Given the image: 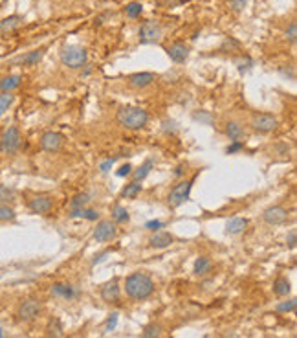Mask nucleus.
<instances>
[{
  "instance_id": "37",
  "label": "nucleus",
  "mask_w": 297,
  "mask_h": 338,
  "mask_svg": "<svg viewBox=\"0 0 297 338\" xmlns=\"http://www.w3.org/2000/svg\"><path fill=\"white\" fill-rule=\"evenodd\" d=\"M296 298H292V300H288V302H283V303H279L277 305V310L279 312H292V310H296Z\"/></svg>"
},
{
  "instance_id": "20",
  "label": "nucleus",
  "mask_w": 297,
  "mask_h": 338,
  "mask_svg": "<svg viewBox=\"0 0 297 338\" xmlns=\"http://www.w3.org/2000/svg\"><path fill=\"white\" fill-rule=\"evenodd\" d=\"M22 19L21 15H9L6 19L0 21V33H9V31H15L22 24Z\"/></svg>"
},
{
  "instance_id": "10",
  "label": "nucleus",
  "mask_w": 297,
  "mask_h": 338,
  "mask_svg": "<svg viewBox=\"0 0 297 338\" xmlns=\"http://www.w3.org/2000/svg\"><path fill=\"white\" fill-rule=\"evenodd\" d=\"M162 33H163V29H162V26H160L158 22L147 21V22H143V26L139 28V42H141V44L158 42L160 39H162Z\"/></svg>"
},
{
  "instance_id": "5",
  "label": "nucleus",
  "mask_w": 297,
  "mask_h": 338,
  "mask_svg": "<svg viewBox=\"0 0 297 338\" xmlns=\"http://www.w3.org/2000/svg\"><path fill=\"white\" fill-rule=\"evenodd\" d=\"M21 143H22L21 131L15 125L7 127L6 131L2 133V136H0V151L4 155H15L21 149Z\"/></svg>"
},
{
  "instance_id": "28",
  "label": "nucleus",
  "mask_w": 297,
  "mask_h": 338,
  "mask_svg": "<svg viewBox=\"0 0 297 338\" xmlns=\"http://www.w3.org/2000/svg\"><path fill=\"white\" fill-rule=\"evenodd\" d=\"M15 198H17V191L13 188H9V186L0 184V204H9V202H13Z\"/></svg>"
},
{
  "instance_id": "36",
  "label": "nucleus",
  "mask_w": 297,
  "mask_h": 338,
  "mask_svg": "<svg viewBox=\"0 0 297 338\" xmlns=\"http://www.w3.org/2000/svg\"><path fill=\"white\" fill-rule=\"evenodd\" d=\"M284 37H286V41H290L296 44L297 41V24L296 22H290V26L284 29Z\"/></svg>"
},
{
  "instance_id": "34",
  "label": "nucleus",
  "mask_w": 297,
  "mask_h": 338,
  "mask_svg": "<svg viewBox=\"0 0 297 338\" xmlns=\"http://www.w3.org/2000/svg\"><path fill=\"white\" fill-rule=\"evenodd\" d=\"M61 333H62V327H61V322L59 320H52L50 322V325H48V335H50V338H59L61 337Z\"/></svg>"
},
{
  "instance_id": "6",
  "label": "nucleus",
  "mask_w": 297,
  "mask_h": 338,
  "mask_svg": "<svg viewBox=\"0 0 297 338\" xmlns=\"http://www.w3.org/2000/svg\"><path fill=\"white\" fill-rule=\"evenodd\" d=\"M249 125H251V129H253L255 133L268 134V133H271V131H275L277 125H279V121H277V118L273 114L255 113L251 116V120H249Z\"/></svg>"
},
{
  "instance_id": "25",
  "label": "nucleus",
  "mask_w": 297,
  "mask_h": 338,
  "mask_svg": "<svg viewBox=\"0 0 297 338\" xmlns=\"http://www.w3.org/2000/svg\"><path fill=\"white\" fill-rule=\"evenodd\" d=\"M209 270H211V261H209V257H196V261H194L193 265V272L196 276H204L208 274Z\"/></svg>"
},
{
  "instance_id": "21",
  "label": "nucleus",
  "mask_w": 297,
  "mask_h": 338,
  "mask_svg": "<svg viewBox=\"0 0 297 338\" xmlns=\"http://www.w3.org/2000/svg\"><path fill=\"white\" fill-rule=\"evenodd\" d=\"M226 136L231 141H239L246 136V131H244V127L239 121H228L226 123Z\"/></svg>"
},
{
  "instance_id": "43",
  "label": "nucleus",
  "mask_w": 297,
  "mask_h": 338,
  "mask_svg": "<svg viewBox=\"0 0 297 338\" xmlns=\"http://www.w3.org/2000/svg\"><path fill=\"white\" fill-rule=\"evenodd\" d=\"M296 243H297V233H296V230H290L288 237H286V245L294 250V248H296Z\"/></svg>"
},
{
  "instance_id": "7",
  "label": "nucleus",
  "mask_w": 297,
  "mask_h": 338,
  "mask_svg": "<svg viewBox=\"0 0 297 338\" xmlns=\"http://www.w3.org/2000/svg\"><path fill=\"white\" fill-rule=\"evenodd\" d=\"M28 210L35 215H48L52 208H54V200L50 195H44V193H37V195H31L28 198Z\"/></svg>"
},
{
  "instance_id": "33",
  "label": "nucleus",
  "mask_w": 297,
  "mask_h": 338,
  "mask_svg": "<svg viewBox=\"0 0 297 338\" xmlns=\"http://www.w3.org/2000/svg\"><path fill=\"white\" fill-rule=\"evenodd\" d=\"M141 11H143L141 2H131V4H127V7H125V13H127L129 19H138L139 15H141Z\"/></svg>"
},
{
  "instance_id": "16",
  "label": "nucleus",
  "mask_w": 297,
  "mask_h": 338,
  "mask_svg": "<svg viewBox=\"0 0 297 338\" xmlns=\"http://www.w3.org/2000/svg\"><path fill=\"white\" fill-rule=\"evenodd\" d=\"M173 243H174L173 235H171L169 232H162V230H156V232H152L151 239H149V245H151L152 248H156V250H162V248L171 247Z\"/></svg>"
},
{
  "instance_id": "44",
  "label": "nucleus",
  "mask_w": 297,
  "mask_h": 338,
  "mask_svg": "<svg viewBox=\"0 0 297 338\" xmlns=\"http://www.w3.org/2000/svg\"><path fill=\"white\" fill-rule=\"evenodd\" d=\"M162 226H163L162 221H149V223H145V228L147 230H151V232H156V230H160Z\"/></svg>"
},
{
  "instance_id": "2",
  "label": "nucleus",
  "mask_w": 297,
  "mask_h": 338,
  "mask_svg": "<svg viewBox=\"0 0 297 338\" xmlns=\"http://www.w3.org/2000/svg\"><path fill=\"white\" fill-rule=\"evenodd\" d=\"M116 120L121 127L125 129H131V131H138L149 123V113L141 107H132L125 105L119 107L118 114H116Z\"/></svg>"
},
{
  "instance_id": "3",
  "label": "nucleus",
  "mask_w": 297,
  "mask_h": 338,
  "mask_svg": "<svg viewBox=\"0 0 297 338\" xmlns=\"http://www.w3.org/2000/svg\"><path fill=\"white\" fill-rule=\"evenodd\" d=\"M59 59L64 66L68 68H83L86 64V59H88V54L83 46H76V44H66L62 46L61 52H59Z\"/></svg>"
},
{
  "instance_id": "40",
  "label": "nucleus",
  "mask_w": 297,
  "mask_h": 338,
  "mask_svg": "<svg viewBox=\"0 0 297 338\" xmlns=\"http://www.w3.org/2000/svg\"><path fill=\"white\" fill-rule=\"evenodd\" d=\"M97 210H90V208H83V211H81V217H84L86 221H96L97 219Z\"/></svg>"
},
{
  "instance_id": "49",
  "label": "nucleus",
  "mask_w": 297,
  "mask_h": 338,
  "mask_svg": "<svg viewBox=\"0 0 297 338\" xmlns=\"http://www.w3.org/2000/svg\"><path fill=\"white\" fill-rule=\"evenodd\" d=\"M0 338H4V333H2V327H0Z\"/></svg>"
},
{
  "instance_id": "30",
  "label": "nucleus",
  "mask_w": 297,
  "mask_h": 338,
  "mask_svg": "<svg viewBox=\"0 0 297 338\" xmlns=\"http://www.w3.org/2000/svg\"><path fill=\"white\" fill-rule=\"evenodd\" d=\"M112 221H114V223H119V225L127 223V221H129V211H127V208L121 204L114 206V208H112Z\"/></svg>"
},
{
  "instance_id": "32",
  "label": "nucleus",
  "mask_w": 297,
  "mask_h": 338,
  "mask_svg": "<svg viewBox=\"0 0 297 338\" xmlns=\"http://www.w3.org/2000/svg\"><path fill=\"white\" fill-rule=\"evenodd\" d=\"M17 219V213L9 204H0V223H11Z\"/></svg>"
},
{
  "instance_id": "13",
  "label": "nucleus",
  "mask_w": 297,
  "mask_h": 338,
  "mask_svg": "<svg viewBox=\"0 0 297 338\" xmlns=\"http://www.w3.org/2000/svg\"><path fill=\"white\" fill-rule=\"evenodd\" d=\"M167 56H169V59L176 64L186 63L187 57H189V46H187L186 42H173V44L167 48Z\"/></svg>"
},
{
  "instance_id": "27",
  "label": "nucleus",
  "mask_w": 297,
  "mask_h": 338,
  "mask_svg": "<svg viewBox=\"0 0 297 338\" xmlns=\"http://www.w3.org/2000/svg\"><path fill=\"white\" fill-rule=\"evenodd\" d=\"M15 96L13 92H0V118L9 111V107L13 105Z\"/></svg>"
},
{
  "instance_id": "31",
  "label": "nucleus",
  "mask_w": 297,
  "mask_h": 338,
  "mask_svg": "<svg viewBox=\"0 0 297 338\" xmlns=\"http://www.w3.org/2000/svg\"><path fill=\"white\" fill-rule=\"evenodd\" d=\"M162 335H163V327L160 324H149L143 327V333H141V337L143 338H162Z\"/></svg>"
},
{
  "instance_id": "46",
  "label": "nucleus",
  "mask_w": 297,
  "mask_h": 338,
  "mask_svg": "<svg viewBox=\"0 0 297 338\" xmlns=\"http://www.w3.org/2000/svg\"><path fill=\"white\" fill-rule=\"evenodd\" d=\"M114 162H116V158H108V160H105V162L99 166V169H101L103 173H107V171L112 168V164H114Z\"/></svg>"
},
{
  "instance_id": "15",
  "label": "nucleus",
  "mask_w": 297,
  "mask_h": 338,
  "mask_svg": "<svg viewBox=\"0 0 297 338\" xmlns=\"http://www.w3.org/2000/svg\"><path fill=\"white\" fill-rule=\"evenodd\" d=\"M90 202V195L88 193H77L76 197L70 200V213L68 217H81V211H83V208H86Z\"/></svg>"
},
{
  "instance_id": "12",
  "label": "nucleus",
  "mask_w": 297,
  "mask_h": 338,
  "mask_svg": "<svg viewBox=\"0 0 297 338\" xmlns=\"http://www.w3.org/2000/svg\"><path fill=\"white\" fill-rule=\"evenodd\" d=\"M62 141H64L62 134L55 133V131H46L41 136V149L46 153H57L62 147Z\"/></svg>"
},
{
  "instance_id": "26",
  "label": "nucleus",
  "mask_w": 297,
  "mask_h": 338,
  "mask_svg": "<svg viewBox=\"0 0 297 338\" xmlns=\"http://www.w3.org/2000/svg\"><path fill=\"white\" fill-rule=\"evenodd\" d=\"M152 166H154V164H152V160H145V162L141 164V166H139L136 171H132V178H134V182H141V180H143V178H145V176L151 173Z\"/></svg>"
},
{
  "instance_id": "18",
  "label": "nucleus",
  "mask_w": 297,
  "mask_h": 338,
  "mask_svg": "<svg viewBox=\"0 0 297 338\" xmlns=\"http://www.w3.org/2000/svg\"><path fill=\"white\" fill-rule=\"evenodd\" d=\"M50 292L55 298H62V300H74L77 296V290L72 285H68V283H54L50 287Z\"/></svg>"
},
{
  "instance_id": "22",
  "label": "nucleus",
  "mask_w": 297,
  "mask_h": 338,
  "mask_svg": "<svg viewBox=\"0 0 297 338\" xmlns=\"http://www.w3.org/2000/svg\"><path fill=\"white\" fill-rule=\"evenodd\" d=\"M246 226H248V219L233 217L226 223V233H229V235H237V233L244 232V230H246Z\"/></svg>"
},
{
  "instance_id": "9",
  "label": "nucleus",
  "mask_w": 297,
  "mask_h": 338,
  "mask_svg": "<svg viewBox=\"0 0 297 338\" xmlns=\"http://www.w3.org/2000/svg\"><path fill=\"white\" fill-rule=\"evenodd\" d=\"M118 233V228H116V223L112 219H103L99 221L97 226L94 228V239L97 243H107V241H112Z\"/></svg>"
},
{
  "instance_id": "39",
  "label": "nucleus",
  "mask_w": 297,
  "mask_h": 338,
  "mask_svg": "<svg viewBox=\"0 0 297 338\" xmlns=\"http://www.w3.org/2000/svg\"><path fill=\"white\" fill-rule=\"evenodd\" d=\"M241 149H244V141L239 140V141H233L231 145H228V149H226V153H228V155H233V153H239Z\"/></svg>"
},
{
  "instance_id": "11",
  "label": "nucleus",
  "mask_w": 297,
  "mask_h": 338,
  "mask_svg": "<svg viewBox=\"0 0 297 338\" xmlns=\"http://www.w3.org/2000/svg\"><path fill=\"white\" fill-rule=\"evenodd\" d=\"M263 221L270 226L283 225V223L288 221V210L281 204L270 206V208H266V210L263 211Z\"/></svg>"
},
{
  "instance_id": "14",
  "label": "nucleus",
  "mask_w": 297,
  "mask_h": 338,
  "mask_svg": "<svg viewBox=\"0 0 297 338\" xmlns=\"http://www.w3.org/2000/svg\"><path fill=\"white\" fill-rule=\"evenodd\" d=\"M119 296H121V289H119V283L116 278L110 280V282H107L101 287V298H103V302L116 303L119 300Z\"/></svg>"
},
{
  "instance_id": "19",
  "label": "nucleus",
  "mask_w": 297,
  "mask_h": 338,
  "mask_svg": "<svg viewBox=\"0 0 297 338\" xmlns=\"http://www.w3.org/2000/svg\"><path fill=\"white\" fill-rule=\"evenodd\" d=\"M44 52H46L44 48L31 50V52H28V54L17 57V59L13 61V64H21V66H33V64H37L42 57H44Z\"/></svg>"
},
{
  "instance_id": "42",
  "label": "nucleus",
  "mask_w": 297,
  "mask_h": 338,
  "mask_svg": "<svg viewBox=\"0 0 297 338\" xmlns=\"http://www.w3.org/2000/svg\"><path fill=\"white\" fill-rule=\"evenodd\" d=\"M131 173H132V166L131 164H125V166H121V168L118 169V173H116V175L123 178V176H129Z\"/></svg>"
},
{
  "instance_id": "47",
  "label": "nucleus",
  "mask_w": 297,
  "mask_h": 338,
  "mask_svg": "<svg viewBox=\"0 0 297 338\" xmlns=\"http://www.w3.org/2000/svg\"><path fill=\"white\" fill-rule=\"evenodd\" d=\"M182 171H184V164H182V166H178V168H176V171H174V175H176V176L182 175Z\"/></svg>"
},
{
  "instance_id": "41",
  "label": "nucleus",
  "mask_w": 297,
  "mask_h": 338,
  "mask_svg": "<svg viewBox=\"0 0 297 338\" xmlns=\"http://www.w3.org/2000/svg\"><path fill=\"white\" fill-rule=\"evenodd\" d=\"M193 118H194V120H200V121H204V123H209V121H211V114L206 113V111H202V113L193 114Z\"/></svg>"
},
{
  "instance_id": "24",
  "label": "nucleus",
  "mask_w": 297,
  "mask_h": 338,
  "mask_svg": "<svg viewBox=\"0 0 297 338\" xmlns=\"http://www.w3.org/2000/svg\"><path fill=\"white\" fill-rule=\"evenodd\" d=\"M290 290H292V283L288 282V278H284V276L277 278L275 283H273V292L277 296H288Z\"/></svg>"
},
{
  "instance_id": "23",
  "label": "nucleus",
  "mask_w": 297,
  "mask_h": 338,
  "mask_svg": "<svg viewBox=\"0 0 297 338\" xmlns=\"http://www.w3.org/2000/svg\"><path fill=\"white\" fill-rule=\"evenodd\" d=\"M22 76L19 74H11V76H6V78L0 79V92H13L15 88L21 86Z\"/></svg>"
},
{
  "instance_id": "35",
  "label": "nucleus",
  "mask_w": 297,
  "mask_h": 338,
  "mask_svg": "<svg viewBox=\"0 0 297 338\" xmlns=\"http://www.w3.org/2000/svg\"><path fill=\"white\" fill-rule=\"evenodd\" d=\"M118 318H119V312H110L108 314V318H107V324H105V331L107 333H110V331H114L116 329V325H118Z\"/></svg>"
},
{
  "instance_id": "48",
  "label": "nucleus",
  "mask_w": 297,
  "mask_h": 338,
  "mask_svg": "<svg viewBox=\"0 0 297 338\" xmlns=\"http://www.w3.org/2000/svg\"><path fill=\"white\" fill-rule=\"evenodd\" d=\"M180 2H182V0H167V4H169L171 7L176 6V4H180Z\"/></svg>"
},
{
  "instance_id": "45",
  "label": "nucleus",
  "mask_w": 297,
  "mask_h": 338,
  "mask_svg": "<svg viewBox=\"0 0 297 338\" xmlns=\"http://www.w3.org/2000/svg\"><path fill=\"white\" fill-rule=\"evenodd\" d=\"M249 64H253V63L249 61L248 57H246L244 61H239V63H237V68H239V72H241V74H242V72H246V70H248V68H249Z\"/></svg>"
},
{
  "instance_id": "4",
  "label": "nucleus",
  "mask_w": 297,
  "mask_h": 338,
  "mask_svg": "<svg viewBox=\"0 0 297 338\" xmlns=\"http://www.w3.org/2000/svg\"><path fill=\"white\" fill-rule=\"evenodd\" d=\"M196 176L198 175L191 176L189 180H180L173 190L169 191V195H167V202H169L171 208H180L186 200H189V197H191V190H193V184H194V180H196Z\"/></svg>"
},
{
  "instance_id": "38",
  "label": "nucleus",
  "mask_w": 297,
  "mask_h": 338,
  "mask_svg": "<svg viewBox=\"0 0 297 338\" xmlns=\"http://www.w3.org/2000/svg\"><path fill=\"white\" fill-rule=\"evenodd\" d=\"M246 4H248V0H229V9L237 13V11H242Z\"/></svg>"
},
{
  "instance_id": "8",
  "label": "nucleus",
  "mask_w": 297,
  "mask_h": 338,
  "mask_svg": "<svg viewBox=\"0 0 297 338\" xmlns=\"http://www.w3.org/2000/svg\"><path fill=\"white\" fill-rule=\"evenodd\" d=\"M39 312H41V302L35 300V298H26V300H22L21 305H19L17 316H19L21 322H31L33 318L39 316Z\"/></svg>"
},
{
  "instance_id": "1",
  "label": "nucleus",
  "mask_w": 297,
  "mask_h": 338,
  "mask_svg": "<svg viewBox=\"0 0 297 338\" xmlns=\"http://www.w3.org/2000/svg\"><path fill=\"white\" fill-rule=\"evenodd\" d=\"M125 292L132 300H147L154 292V282L145 272H132L125 278Z\"/></svg>"
},
{
  "instance_id": "17",
  "label": "nucleus",
  "mask_w": 297,
  "mask_h": 338,
  "mask_svg": "<svg viewBox=\"0 0 297 338\" xmlns=\"http://www.w3.org/2000/svg\"><path fill=\"white\" fill-rule=\"evenodd\" d=\"M154 83V74L152 72H136L129 76V84L132 88H147Z\"/></svg>"
},
{
  "instance_id": "29",
  "label": "nucleus",
  "mask_w": 297,
  "mask_h": 338,
  "mask_svg": "<svg viewBox=\"0 0 297 338\" xmlns=\"http://www.w3.org/2000/svg\"><path fill=\"white\" fill-rule=\"evenodd\" d=\"M139 191H141V184L139 182H129L127 186H125L123 190H121V198H134L139 195Z\"/></svg>"
}]
</instances>
